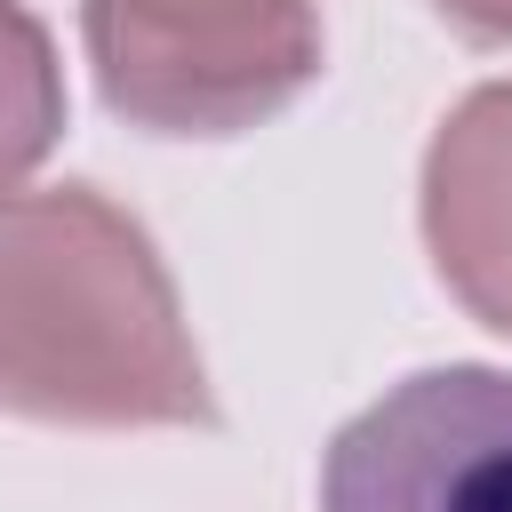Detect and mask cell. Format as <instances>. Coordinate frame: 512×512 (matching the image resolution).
<instances>
[{
    "mask_svg": "<svg viewBox=\"0 0 512 512\" xmlns=\"http://www.w3.org/2000/svg\"><path fill=\"white\" fill-rule=\"evenodd\" d=\"M424 248L448 296L512 336V80L472 88L424 152Z\"/></svg>",
    "mask_w": 512,
    "mask_h": 512,
    "instance_id": "4",
    "label": "cell"
},
{
    "mask_svg": "<svg viewBox=\"0 0 512 512\" xmlns=\"http://www.w3.org/2000/svg\"><path fill=\"white\" fill-rule=\"evenodd\" d=\"M320 512H512V368H416L320 456Z\"/></svg>",
    "mask_w": 512,
    "mask_h": 512,
    "instance_id": "3",
    "label": "cell"
},
{
    "mask_svg": "<svg viewBox=\"0 0 512 512\" xmlns=\"http://www.w3.org/2000/svg\"><path fill=\"white\" fill-rule=\"evenodd\" d=\"M80 40L144 136H248L320 72L312 0H80Z\"/></svg>",
    "mask_w": 512,
    "mask_h": 512,
    "instance_id": "2",
    "label": "cell"
},
{
    "mask_svg": "<svg viewBox=\"0 0 512 512\" xmlns=\"http://www.w3.org/2000/svg\"><path fill=\"white\" fill-rule=\"evenodd\" d=\"M0 408L72 432L216 424L176 280L96 184L0 208Z\"/></svg>",
    "mask_w": 512,
    "mask_h": 512,
    "instance_id": "1",
    "label": "cell"
},
{
    "mask_svg": "<svg viewBox=\"0 0 512 512\" xmlns=\"http://www.w3.org/2000/svg\"><path fill=\"white\" fill-rule=\"evenodd\" d=\"M64 136V64L24 0H0V208Z\"/></svg>",
    "mask_w": 512,
    "mask_h": 512,
    "instance_id": "5",
    "label": "cell"
},
{
    "mask_svg": "<svg viewBox=\"0 0 512 512\" xmlns=\"http://www.w3.org/2000/svg\"><path fill=\"white\" fill-rule=\"evenodd\" d=\"M464 40H488V48H504L512 40V0H432Z\"/></svg>",
    "mask_w": 512,
    "mask_h": 512,
    "instance_id": "6",
    "label": "cell"
}]
</instances>
